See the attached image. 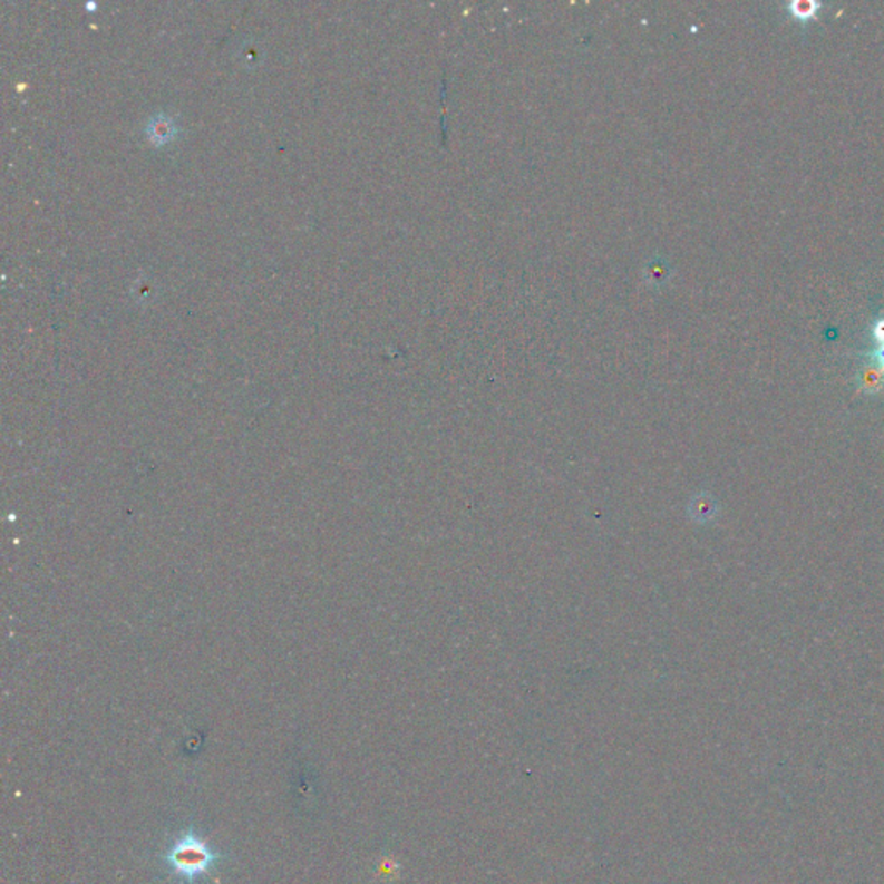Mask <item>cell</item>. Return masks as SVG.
<instances>
[{
    "instance_id": "1",
    "label": "cell",
    "mask_w": 884,
    "mask_h": 884,
    "mask_svg": "<svg viewBox=\"0 0 884 884\" xmlns=\"http://www.w3.org/2000/svg\"><path fill=\"white\" fill-rule=\"evenodd\" d=\"M222 861V855L213 851L194 829L176 836L165 854L166 867L188 884L215 870Z\"/></svg>"
},
{
    "instance_id": "2",
    "label": "cell",
    "mask_w": 884,
    "mask_h": 884,
    "mask_svg": "<svg viewBox=\"0 0 884 884\" xmlns=\"http://www.w3.org/2000/svg\"><path fill=\"white\" fill-rule=\"evenodd\" d=\"M820 8H823V4H820V2H814V0H795V2H791V4L788 6L791 14L802 21L816 18V14L819 12Z\"/></svg>"
},
{
    "instance_id": "3",
    "label": "cell",
    "mask_w": 884,
    "mask_h": 884,
    "mask_svg": "<svg viewBox=\"0 0 884 884\" xmlns=\"http://www.w3.org/2000/svg\"><path fill=\"white\" fill-rule=\"evenodd\" d=\"M874 338H876V341L880 342V346L884 344V318L883 320H880V322H876V326H874Z\"/></svg>"
},
{
    "instance_id": "4",
    "label": "cell",
    "mask_w": 884,
    "mask_h": 884,
    "mask_svg": "<svg viewBox=\"0 0 884 884\" xmlns=\"http://www.w3.org/2000/svg\"><path fill=\"white\" fill-rule=\"evenodd\" d=\"M874 354H876L877 361H880V365L881 367H883L884 370V344H881L880 349H877V351L874 352Z\"/></svg>"
}]
</instances>
